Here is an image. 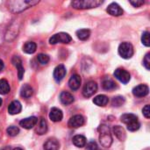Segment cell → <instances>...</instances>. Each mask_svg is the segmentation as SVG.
Segmentation results:
<instances>
[{"label": "cell", "instance_id": "cell-19", "mask_svg": "<svg viewBox=\"0 0 150 150\" xmlns=\"http://www.w3.org/2000/svg\"><path fill=\"white\" fill-rule=\"evenodd\" d=\"M60 100L63 105H70L74 102V97L69 92L62 91L60 95Z\"/></svg>", "mask_w": 150, "mask_h": 150}, {"label": "cell", "instance_id": "cell-16", "mask_svg": "<svg viewBox=\"0 0 150 150\" xmlns=\"http://www.w3.org/2000/svg\"><path fill=\"white\" fill-rule=\"evenodd\" d=\"M81 77L78 75H73L69 81V86L72 91H76L81 85Z\"/></svg>", "mask_w": 150, "mask_h": 150}, {"label": "cell", "instance_id": "cell-23", "mask_svg": "<svg viewBox=\"0 0 150 150\" xmlns=\"http://www.w3.org/2000/svg\"><path fill=\"white\" fill-rule=\"evenodd\" d=\"M72 142H73V144L77 148H83V147H85V145L87 143L86 138L83 135H76V136H74Z\"/></svg>", "mask_w": 150, "mask_h": 150}, {"label": "cell", "instance_id": "cell-36", "mask_svg": "<svg viewBox=\"0 0 150 150\" xmlns=\"http://www.w3.org/2000/svg\"><path fill=\"white\" fill-rule=\"evenodd\" d=\"M87 149L88 150H98V145L95 142H90L87 144Z\"/></svg>", "mask_w": 150, "mask_h": 150}, {"label": "cell", "instance_id": "cell-40", "mask_svg": "<svg viewBox=\"0 0 150 150\" xmlns=\"http://www.w3.org/2000/svg\"><path fill=\"white\" fill-rule=\"evenodd\" d=\"M1 105H2V99L0 98V106H1Z\"/></svg>", "mask_w": 150, "mask_h": 150}, {"label": "cell", "instance_id": "cell-12", "mask_svg": "<svg viewBox=\"0 0 150 150\" xmlns=\"http://www.w3.org/2000/svg\"><path fill=\"white\" fill-rule=\"evenodd\" d=\"M107 12L112 15V16H120L123 14V10L122 8L117 4V3H112L108 7H107Z\"/></svg>", "mask_w": 150, "mask_h": 150}, {"label": "cell", "instance_id": "cell-6", "mask_svg": "<svg viewBox=\"0 0 150 150\" xmlns=\"http://www.w3.org/2000/svg\"><path fill=\"white\" fill-rule=\"evenodd\" d=\"M98 91V84L94 82V81H90L88 82L83 90V95L85 98H90L91 96H93Z\"/></svg>", "mask_w": 150, "mask_h": 150}, {"label": "cell", "instance_id": "cell-14", "mask_svg": "<svg viewBox=\"0 0 150 150\" xmlns=\"http://www.w3.org/2000/svg\"><path fill=\"white\" fill-rule=\"evenodd\" d=\"M62 117H63V114L60 109H58L56 107H54L51 109V111L49 112V118L52 121L59 122L62 120Z\"/></svg>", "mask_w": 150, "mask_h": 150}, {"label": "cell", "instance_id": "cell-27", "mask_svg": "<svg viewBox=\"0 0 150 150\" xmlns=\"http://www.w3.org/2000/svg\"><path fill=\"white\" fill-rule=\"evenodd\" d=\"M11 91V87L7 80L5 79H1L0 80V94L1 95H5L9 93Z\"/></svg>", "mask_w": 150, "mask_h": 150}, {"label": "cell", "instance_id": "cell-7", "mask_svg": "<svg viewBox=\"0 0 150 150\" xmlns=\"http://www.w3.org/2000/svg\"><path fill=\"white\" fill-rule=\"evenodd\" d=\"M113 75L122 83H127L130 81V78H131V76H130L129 72L127 71L126 69H117L114 71Z\"/></svg>", "mask_w": 150, "mask_h": 150}, {"label": "cell", "instance_id": "cell-13", "mask_svg": "<svg viewBox=\"0 0 150 150\" xmlns=\"http://www.w3.org/2000/svg\"><path fill=\"white\" fill-rule=\"evenodd\" d=\"M22 110V105L20 104L19 101L18 100H14L12 101L10 105L8 106V112L11 115H15V114H18Z\"/></svg>", "mask_w": 150, "mask_h": 150}, {"label": "cell", "instance_id": "cell-32", "mask_svg": "<svg viewBox=\"0 0 150 150\" xmlns=\"http://www.w3.org/2000/svg\"><path fill=\"white\" fill-rule=\"evenodd\" d=\"M142 42L144 46L149 47L150 40H149V32H144L142 36Z\"/></svg>", "mask_w": 150, "mask_h": 150}, {"label": "cell", "instance_id": "cell-22", "mask_svg": "<svg viewBox=\"0 0 150 150\" xmlns=\"http://www.w3.org/2000/svg\"><path fill=\"white\" fill-rule=\"evenodd\" d=\"M113 133L115 134V136L120 141V142H124L126 140L127 134L126 132L124 130V128L120 126H115L113 127Z\"/></svg>", "mask_w": 150, "mask_h": 150}, {"label": "cell", "instance_id": "cell-24", "mask_svg": "<svg viewBox=\"0 0 150 150\" xmlns=\"http://www.w3.org/2000/svg\"><path fill=\"white\" fill-rule=\"evenodd\" d=\"M109 102L108 98L105 95H98L93 98V103L98 106H105Z\"/></svg>", "mask_w": 150, "mask_h": 150}, {"label": "cell", "instance_id": "cell-37", "mask_svg": "<svg viewBox=\"0 0 150 150\" xmlns=\"http://www.w3.org/2000/svg\"><path fill=\"white\" fill-rule=\"evenodd\" d=\"M130 4L132 5H134V7H141L142 5L144 4V1H141V0H136V1H130Z\"/></svg>", "mask_w": 150, "mask_h": 150}, {"label": "cell", "instance_id": "cell-33", "mask_svg": "<svg viewBox=\"0 0 150 150\" xmlns=\"http://www.w3.org/2000/svg\"><path fill=\"white\" fill-rule=\"evenodd\" d=\"M140 127H141L140 122H139V121H136V122H134V123H133V124H131V125H128V126H127V129H128L129 131H131V132H135V131L139 130Z\"/></svg>", "mask_w": 150, "mask_h": 150}, {"label": "cell", "instance_id": "cell-15", "mask_svg": "<svg viewBox=\"0 0 150 150\" xmlns=\"http://www.w3.org/2000/svg\"><path fill=\"white\" fill-rule=\"evenodd\" d=\"M60 143L55 138H50L44 143L45 150H59Z\"/></svg>", "mask_w": 150, "mask_h": 150}, {"label": "cell", "instance_id": "cell-35", "mask_svg": "<svg viewBox=\"0 0 150 150\" xmlns=\"http://www.w3.org/2000/svg\"><path fill=\"white\" fill-rule=\"evenodd\" d=\"M142 112H143V115L147 118V119H149L150 118V110H149V105H145V107L142 109Z\"/></svg>", "mask_w": 150, "mask_h": 150}, {"label": "cell", "instance_id": "cell-18", "mask_svg": "<svg viewBox=\"0 0 150 150\" xmlns=\"http://www.w3.org/2000/svg\"><path fill=\"white\" fill-rule=\"evenodd\" d=\"M120 120L122 123L126 124L127 126L128 125H131L136 121H138V118L136 115L134 114H132V113H126V114H123L121 117H120Z\"/></svg>", "mask_w": 150, "mask_h": 150}, {"label": "cell", "instance_id": "cell-38", "mask_svg": "<svg viewBox=\"0 0 150 150\" xmlns=\"http://www.w3.org/2000/svg\"><path fill=\"white\" fill-rule=\"evenodd\" d=\"M4 62H3L2 60H0V71H2V70H3V69H4Z\"/></svg>", "mask_w": 150, "mask_h": 150}, {"label": "cell", "instance_id": "cell-34", "mask_svg": "<svg viewBox=\"0 0 150 150\" xmlns=\"http://www.w3.org/2000/svg\"><path fill=\"white\" fill-rule=\"evenodd\" d=\"M143 65L145 66V68L149 70L150 69V54L148 53L146 55H145V58L143 60Z\"/></svg>", "mask_w": 150, "mask_h": 150}, {"label": "cell", "instance_id": "cell-11", "mask_svg": "<svg viewBox=\"0 0 150 150\" xmlns=\"http://www.w3.org/2000/svg\"><path fill=\"white\" fill-rule=\"evenodd\" d=\"M66 75V69L62 64L58 65L54 70V78L56 82H61Z\"/></svg>", "mask_w": 150, "mask_h": 150}, {"label": "cell", "instance_id": "cell-41", "mask_svg": "<svg viewBox=\"0 0 150 150\" xmlns=\"http://www.w3.org/2000/svg\"><path fill=\"white\" fill-rule=\"evenodd\" d=\"M0 150H7V149H2Z\"/></svg>", "mask_w": 150, "mask_h": 150}, {"label": "cell", "instance_id": "cell-1", "mask_svg": "<svg viewBox=\"0 0 150 150\" xmlns=\"http://www.w3.org/2000/svg\"><path fill=\"white\" fill-rule=\"evenodd\" d=\"M98 131L99 132V142L104 148H110L112 143V137L111 134L110 128L105 125H101L98 127Z\"/></svg>", "mask_w": 150, "mask_h": 150}, {"label": "cell", "instance_id": "cell-9", "mask_svg": "<svg viewBox=\"0 0 150 150\" xmlns=\"http://www.w3.org/2000/svg\"><path fill=\"white\" fill-rule=\"evenodd\" d=\"M69 127L71 128H77L84 124V118L82 115H75L71 117L69 120Z\"/></svg>", "mask_w": 150, "mask_h": 150}, {"label": "cell", "instance_id": "cell-25", "mask_svg": "<svg viewBox=\"0 0 150 150\" xmlns=\"http://www.w3.org/2000/svg\"><path fill=\"white\" fill-rule=\"evenodd\" d=\"M37 45L33 41H27L23 46V51L26 54H33L36 51Z\"/></svg>", "mask_w": 150, "mask_h": 150}, {"label": "cell", "instance_id": "cell-30", "mask_svg": "<svg viewBox=\"0 0 150 150\" xmlns=\"http://www.w3.org/2000/svg\"><path fill=\"white\" fill-rule=\"evenodd\" d=\"M37 59H38L39 62L40 64H42V65H46L49 62V56L47 54H38Z\"/></svg>", "mask_w": 150, "mask_h": 150}, {"label": "cell", "instance_id": "cell-4", "mask_svg": "<svg viewBox=\"0 0 150 150\" xmlns=\"http://www.w3.org/2000/svg\"><path fill=\"white\" fill-rule=\"evenodd\" d=\"M119 54L124 59H130L134 55V47L129 42H122L119 47Z\"/></svg>", "mask_w": 150, "mask_h": 150}, {"label": "cell", "instance_id": "cell-21", "mask_svg": "<svg viewBox=\"0 0 150 150\" xmlns=\"http://www.w3.org/2000/svg\"><path fill=\"white\" fill-rule=\"evenodd\" d=\"M33 88L28 85V84H24L22 87H21V90H20V95L22 98H29L33 96Z\"/></svg>", "mask_w": 150, "mask_h": 150}, {"label": "cell", "instance_id": "cell-26", "mask_svg": "<svg viewBox=\"0 0 150 150\" xmlns=\"http://www.w3.org/2000/svg\"><path fill=\"white\" fill-rule=\"evenodd\" d=\"M76 36L81 40H86L91 36V31L89 29H80L76 31Z\"/></svg>", "mask_w": 150, "mask_h": 150}, {"label": "cell", "instance_id": "cell-8", "mask_svg": "<svg viewBox=\"0 0 150 150\" xmlns=\"http://www.w3.org/2000/svg\"><path fill=\"white\" fill-rule=\"evenodd\" d=\"M37 123H38V119L34 116H32V117L25 118V119L20 120L19 126L25 129H31L33 127H35Z\"/></svg>", "mask_w": 150, "mask_h": 150}, {"label": "cell", "instance_id": "cell-31", "mask_svg": "<svg viewBox=\"0 0 150 150\" xmlns=\"http://www.w3.org/2000/svg\"><path fill=\"white\" fill-rule=\"evenodd\" d=\"M6 131H7L8 135H9V136H11V137L18 135V133H19L18 127H15V126H11V127H9L7 128Z\"/></svg>", "mask_w": 150, "mask_h": 150}, {"label": "cell", "instance_id": "cell-20", "mask_svg": "<svg viewBox=\"0 0 150 150\" xmlns=\"http://www.w3.org/2000/svg\"><path fill=\"white\" fill-rule=\"evenodd\" d=\"M47 121L43 118H41L39 120V123H38V126H37V128H36L35 132L39 135H43V134H45L47 133Z\"/></svg>", "mask_w": 150, "mask_h": 150}, {"label": "cell", "instance_id": "cell-5", "mask_svg": "<svg viewBox=\"0 0 150 150\" xmlns=\"http://www.w3.org/2000/svg\"><path fill=\"white\" fill-rule=\"evenodd\" d=\"M72 40V38L70 37L69 34L66 33H56L54 35H53L50 39H49V43L51 45H55L57 43H64V44H68Z\"/></svg>", "mask_w": 150, "mask_h": 150}, {"label": "cell", "instance_id": "cell-10", "mask_svg": "<svg viewBox=\"0 0 150 150\" xmlns=\"http://www.w3.org/2000/svg\"><path fill=\"white\" fill-rule=\"evenodd\" d=\"M149 89L145 84H140V85L134 87V90H133V94L135 97H138V98L145 97V96H147L149 94Z\"/></svg>", "mask_w": 150, "mask_h": 150}, {"label": "cell", "instance_id": "cell-2", "mask_svg": "<svg viewBox=\"0 0 150 150\" xmlns=\"http://www.w3.org/2000/svg\"><path fill=\"white\" fill-rule=\"evenodd\" d=\"M39 1H30V0H21V1H10L8 2L9 9L13 12L22 11L29 7L38 4Z\"/></svg>", "mask_w": 150, "mask_h": 150}, {"label": "cell", "instance_id": "cell-17", "mask_svg": "<svg viewBox=\"0 0 150 150\" xmlns=\"http://www.w3.org/2000/svg\"><path fill=\"white\" fill-rule=\"evenodd\" d=\"M12 63L13 65L17 68V70H18V78L19 80H21L23 78V76H24V68L22 66V62L20 60V58L18 56H14L12 58Z\"/></svg>", "mask_w": 150, "mask_h": 150}, {"label": "cell", "instance_id": "cell-3", "mask_svg": "<svg viewBox=\"0 0 150 150\" xmlns=\"http://www.w3.org/2000/svg\"><path fill=\"white\" fill-rule=\"evenodd\" d=\"M104 1L100 0H76L71 2V6L75 9L83 10V9H91L96 8L101 5Z\"/></svg>", "mask_w": 150, "mask_h": 150}, {"label": "cell", "instance_id": "cell-29", "mask_svg": "<svg viewBox=\"0 0 150 150\" xmlns=\"http://www.w3.org/2000/svg\"><path fill=\"white\" fill-rule=\"evenodd\" d=\"M125 102V98L123 97H120V96H118V97H115L112 98V104L113 106H116V107H119L120 105H122Z\"/></svg>", "mask_w": 150, "mask_h": 150}, {"label": "cell", "instance_id": "cell-28", "mask_svg": "<svg viewBox=\"0 0 150 150\" xmlns=\"http://www.w3.org/2000/svg\"><path fill=\"white\" fill-rule=\"evenodd\" d=\"M102 86L105 90L106 91H111V90H113L116 88V83L111 80V79H105L103 81V83H102Z\"/></svg>", "mask_w": 150, "mask_h": 150}, {"label": "cell", "instance_id": "cell-39", "mask_svg": "<svg viewBox=\"0 0 150 150\" xmlns=\"http://www.w3.org/2000/svg\"><path fill=\"white\" fill-rule=\"evenodd\" d=\"M13 150H23L21 148H15Z\"/></svg>", "mask_w": 150, "mask_h": 150}]
</instances>
